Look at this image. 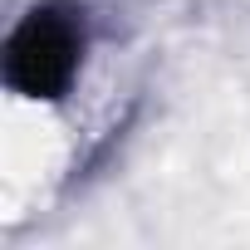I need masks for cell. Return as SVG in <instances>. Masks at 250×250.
I'll return each instance as SVG.
<instances>
[{
    "label": "cell",
    "mask_w": 250,
    "mask_h": 250,
    "mask_svg": "<svg viewBox=\"0 0 250 250\" xmlns=\"http://www.w3.org/2000/svg\"><path fill=\"white\" fill-rule=\"evenodd\" d=\"M88 20L74 0H40L5 35L0 79L25 103H59L83 74Z\"/></svg>",
    "instance_id": "1"
}]
</instances>
